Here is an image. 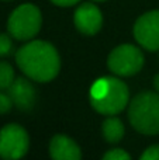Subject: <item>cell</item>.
Instances as JSON below:
<instances>
[{
  "instance_id": "6da1fadb",
  "label": "cell",
  "mask_w": 159,
  "mask_h": 160,
  "mask_svg": "<svg viewBox=\"0 0 159 160\" xmlns=\"http://www.w3.org/2000/svg\"><path fill=\"white\" fill-rule=\"evenodd\" d=\"M16 62L27 78L39 83L55 79L61 69L58 51L47 41H30L23 45L16 53Z\"/></svg>"
},
{
  "instance_id": "7a4b0ae2",
  "label": "cell",
  "mask_w": 159,
  "mask_h": 160,
  "mask_svg": "<svg viewBox=\"0 0 159 160\" xmlns=\"http://www.w3.org/2000/svg\"><path fill=\"white\" fill-rule=\"evenodd\" d=\"M128 119L132 128L144 135L159 133V93L142 91L131 100Z\"/></svg>"
},
{
  "instance_id": "3957f363",
  "label": "cell",
  "mask_w": 159,
  "mask_h": 160,
  "mask_svg": "<svg viewBox=\"0 0 159 160\" xmlns=\"http://www.w3.org/2000/svg\"><path fill=\"white\" fill-rule=\"evenodd\" d=\"M42 16L37 6L25 3L10 14L7 21V31L18 41H30L41 30Z\"/></svg>"
},
{
  "instance_id": "277c9868",
  "label": "cell",
  "mask_w": 159,
  "mask_h": 160,
  "mask_svg": "<svg viewBox=\"0 0 159 160\" xmlns=\"http://www.w3.org/2000/svg\"><path fill=\"white\" fill-rule=\"evenodd\" d=\"M107 88L99 98H90L92 107L101 115H115L127 107L130 100V90L120 79L106 76Z\"/></svg>"
},
{
  "instance_id": "5b68a950",
  "label": "cell",
  "mask_w": 159,
  "mask_h": 160,
  "mask_svg": "<svg viewBox=\"0 0 159 160\" xmlns=\"http://www.w3.org/2000/svg\"><path fill=\"white\" fill-rule=\"evenodd\" d=\"M107 66L117 76H134L144 66V53L132 44L118 45L110 52L107 58Z\"/></svg>"
},
{
  "instance_id": "8992f818",
  "label": "cell",
  "mask_w": 159,
  "mask_h": 160,
  "mask_svg": "<svg viewBox=\"0 0 159 160\" xmlns=\"http://www.w3.org/2000/svg\"><path fill=\"white\" fill-rule=\"evenodd\" d=\"M30 138L21 125L8 124L0 129V158L6 160L20 159L28 152Z\"/></svg>"
},
{
  "instance_id": "52a82bcc",
  "label": "cell",
  "mask_w": 159,
  "mask_h": 160,
  "mask_svg": "<svg viewBox=\"0 0 159 160\" xmlns=\"http://www.w3.org/2000/svg\"><path fill=\"white\" fill-rule=\"evenodd\" d=\"M134 38L146 51H159V10L142 14L134 24Z\"/></svg>"
},
{
  "instance_id": "ba28073f",
  "label": "cell",
  "mask_w": 159,
  "mask_h": 160,
  "mask_svg": "<svg viewBox=\"0 0 159 160\" xmlns=\"http://www.w3.org/2000/svg\"><path fill=\"white\" fill-rule=\"evenodd\" d=\"M75 27L85 35H95L103 25V16L99 7L93 3H83L75 11Z\"/></svg>"
},
{
  "instance_id": "9c48e42d",
  "label": "cell",
  "mask_w": 159,
  "mask_h": 160,
  "mask_svg": "<svg viewBox=\"0 0 159 160\" xmlns=\"http://www.w3.org/2000/svg\"><path fill=\"white\" fill-rule=\"evenodd\" d=\"M7 93L10 96L13 104L17 108L23 111H28L34 107L35 104V88L31 84V82H28L27 79H14V82L11 83V86L7 88Z\"/></svg>"
},
{
  "instance_id": "30bf717a",
  "label": "cell",
  "mask_w": 159,
  "mask_h": 160,
  "mask_svg": "<svg viewBox=\"0 0 159 160\" xmlns=\"http://www.w3.org/2000/svg\"><path fill=\"white\" fill-rule=\"evenodd\" d=\"M49 155L54 160H79L82 158V150L72 138L55 135L49 142Z\"/></svg>"
},
{
  "instance_id": "8fae6325",
  "label": "cell",
  "mask_w": 159,
  "mask_h": 160,
  "mask_svg": "<svg viewBox=\"0 0 159 160\" xmlns=\"http://www.w3.org/2000/svg\"><path fill=\"white\" fill-rule=\"evenodd\" d=\"M101 132L103 136L109 143H117L123 139L124 133H126V128L124 124L121 122L120 118L114 115H107V118L103 121L101 125Z\"/></svg>"
},
{
  "instance_id": "7c38bea8",
  "label": "cell",
  "mask_w": 159,
  "mask_h": 160,
  "mask_svg": "<svg viewBox=\"0 0 159 160\" xmlns=\"http://www.w3.org/2000/svg\"><path fill=\"white\" fill-rule=\"evenodd\" d=\"M14 82V70L6 61H0V90H7Z\"/></svg>"
},
{
  "instance_id": "4fadbf2b",
  "label": "cell",
  "mask_w": 159,
  "mask_h": 160,
  "mask_svg": "<svg viewBox=\"0 0 159 160\" xmlns=\"http://www.w3.org/2000/svg\"><path fill=\"white\" fill-rule=\"evenodd\" d=\"M10 37V34H0V58L10 55L13 51V42Z\"/></svg>"
},
{
  "instance_id": "5bb4252c",
  "label": "cell",
  "mask_w": 159,
  "mask_h": 160,
  "mask_svg": "<svg viewBox=\"0 0 159 160\" xmlns=\"http://www.w3.org/2000/svg\"><path fill=\"white\" fill-rule=\"evenodd\" d=\"M104 160H130L131 156L123 149H111L103 155Z\"/></svg>"
},
{
  "instance_id": "9a60e30c",
  "label": "cell",
  "mask_w": 159,
  "mask_h": 160,
  "mask_svg": "<svg viewBox=\"0 0 159 160\" xmlns=\"http://www.w3.org/2000/svg\"><path fill=\"white\" fill-rule=\"evenodd\" d=\"M141 160H159V145H152L144 150Z\"/></svg>"
},
{
  "instance_id": "2e32d148",
  "label": "cell",
  "mask_w": 159,
  "mask_h": 160,
  "mask_svg": "<svg viewBox=\"0 0 159 160\" xmlns=\"http://www.w3.org/2000/svg\"><path fill=\"white\" fill-rule=\"evenodd\" d=\"M13 101H11L10 96H8V93H2L0 91V114H6L8 112V111L11 110V107H13Z\"/></svg>"
},
{
  "instance_id": "e0dca14e",
  "label": "cell",
  "mask_w": 159,
  "mask_h": 160,
  "mask_svg": "<svg viewBox=\"0 0 159 160\" xmlns=\"http://www.w3.org/2000/svg\"><path fill=\"white\" fill-rule=\"evenodd\" d=\"M51 2L59 7H69V6H75L76 3H79V0H51Z\"/></svg>"
},
{
  "instance_id": "ac0fdd59",
  "label": "cell",
  "mask_w": 159,
  "mask_h": 160,
  "mask_svg": "<svg viewBox=\"0 0 159 160\" xmlns=\"http://www.w3.org/2000/svg\"><path fill=\"white\" fill-rule=\"evenodd\" d=\"M154 86H155V88H156V91L159 93V73L154 78Z\"/></svg>"
},
{
  "instance_id": "d6986e66",
  "label": "cell",
  "mask_w": 159,
  "mask_h": 160,
  "mask_svg": "<svg viewBox=\"0 0 159 160\" xmlns=\"http://www.w3.org/2000/svg\"><path fill=\"white\" fill-rule=\"evenodd\" d=\"M93 2H104V0H93Z\"/></svg>"
}]
</instances>
